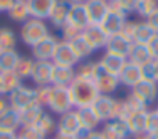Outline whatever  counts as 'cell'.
I'll return each instance as SVG.
<instances>
[{
    "instance_id": "47",
    "label": "cell",
    "mask_w": 158,
    "mask_h": 139,
    "mask_svg": "<svg viewBox=\"0 0 158 139\" xmlns=\"http://www.w3.org/2000/svg\"><path fill=\"white\" fill-rule=\"evenodd\" d=\"M146 46H148L150 52H152L153 59H158V34H155V35L152 37V40H150Z\"/></svg>"
},
{
    "instance_id": "56",
    "label": "cell",
    "mask_w": 158,
    "mask_h": 139,
    "mask_svg": "<svg viewBox=\"0 0 158 139\" xmlns=\"http://www.w3.org/2000/svg\"><path fill=\"white\" fill-rule=\"evenodd\" d=\"M3 94V91H2V77H0V96Z\"/></svg>"
},
{
    "instance_id": "30",
    "label": "cell",
    "mask_w": 158,
    "mask_h": 139,
    "mask_svg": "<svg viewBox=\"0 0 158 139\" xmlns=\"http://www.w3.org/2000/svg\"><path fill=\"white\" fill-rule=\"evenodd\" d=\"M19 59H20V55H19L15 49H12V50H0V72L14 70Z\"/></svg>"
},
{
    "instance_id": "13",
    "label": "cell",
    "mask_w": 158,
    "mask_h": 139,
    "mask_svg": "<svg viewBox=\"0 0 158 139\" xmlns=\"http://www.w3.org/2000/svg\"><path fill=\"white\" fill-rule=\"evenodd\" d=\"M131 46H133V44H131L128 39H125L121 34H114V35L108 37V42H106V47L104 49H106V52H110V54H113V55L128 59Z\"/></svg>"
},
{
    "instance_id": "28",
    "label": "cell",
    "mask_w": 158,
    "mask_h": 139,
    "mask_svg": "<svg viewBox=\"0 0 158 139\" xmlns=\"http://www.w3.org/2000/svg\"><path fill=\"white\" fill-rule=\"evenodd\" d=\"M0 77H2L3 96L12 94L14 91H17V89L22 85V79H19L15 74H14V70H10V72H0Z\"/></svg>"
},
{
    "instance_id": "37",
    "label": "cell",
    "mask_w": 158,
    "mask_h": 139,
    "mask_svg": "<svg viewBox=\"0 0 158 139\" xmlns=\"http://www.w3.org/2000/svg\"><path fill=\"white\" fill-rule=\"evenodd\" d=\"M37 127H39L46 136H49V134H52V133L54 134L57 133V122H56V119L52 117V114H47V112H44L42 117L39 119Z\"/></svg>"
},
{
    "instance_id": "22",
    "label": "cell",
    "mask_w": 158,
    "mask_h": 139,
    "mask_svg": "<svg viewBox=\"0 0 158 139\" xmlns=\"http://www.w3.org/2000/svg\"><path fill=\"white\" fill-rule=\"evenodd\" d=\"M76 114L79 117V122H81V127L89 129V131H98V127H99V124H101V119L98 117V114L94 112V109L91 106L76 109Z\"/></svg>"
},
{
    "instance_id": "21",
    "label": "cell",
    "mask_w": 158,
    "mask_h": 139,
    "mask_svg": "<svg viewBox=\"0 0 158 139\" xmlns=\"http://www.w3.org/2000/svg\"><path fill=\"white\" fill-rule=\"evenodd\" d=\"M19 129H20V116H19V111H15L12 107H7L0 114V131L17 133Z\"/></svg>"
},
{
    "instance_id": "2",
    "label": "cell",
    "mask_w": 158,
    "mask_h": 139,
    "mask_svg": "<svg viewBox=\"0 0 158 139\" xmlns=\"http://www.w3.org/2000/svg\"><path fill=\"white\" fill-rule=\"evenodd\" d=\"M49 27L46 25L44 20H39V18H29L27 22L22 24L20 29V39L25 46L34 47L37 42H40L42 39H46L49 35Z\"/></svg>"
},
{
    "instance_id": "34",
    "label": "cell",
    "mask_w": 158,
    "mask_h": 139,
    "mask_svg": "<svg viewBox=\"0 0 158 139\" xmlns=\"http://www.w3.org/2000/svg\"><path fill=\"white\" fill-rule=\"evenodd\" d=\"M15 44H17V37L12 29L9 27L0 29V50H12V49H15Z\"/></svg>"
},
{
    "instance_id": "40",
    "label": "cell",
    "mask_w": 158,
    "mask_h": 139,
    "mask_svg": "<svg viewBox=\"0 0 158 139\" xmlns=\"http://www.w3.org/2000/svg\"><path fill=\"white\" fill-rule=\"evenodd\" d=\"M52 85H37L35 87V104L40 107H47L49 99H51Z\"/></svg>"
},
{
    "instance_id": "3",
    "label": "cell",
    "mask_w": 158,
    "mask_h": 139,
    "mask_svg": "<svg viewBox=\"0 0 158 139\" xmlns=\"http://www.w3.org/2000/svg\"><path fill=\"white\" fill-rule=\"evenodd\" d=\"M47 107L57 116H62V114H66V112L73 111L74 104H73V99H71L69 87L52 85V92H51V99H49Z\"/></svg>"
},
{
    "instance_id": "15",
    "label": "cell",
    "mask_w": 158,
    "mask_h": 139,
    "mask_svg": "<svg viewBox=\"0 0 158 139\" xmlns=\"http://www.w3.org/2000/svg\"><path fill=\"white\" fill-rule=\"evenodd\" d=\"M81 35L88 40V44L93 47V50L104 49L106 47V42H108V37H110L99 25H88V27L82 30Z\"/></svg>"
},
{
    "instance_id": "20",
    "label": "cell",
    "mask_w": 158,
    "mask_h": 139,
    "mask_svg": "<svg viewBox=\"0 0 158 139\" xmlns=\"http://www.w3.org/2000/svg\"><path fill=\"white\" fill-rule=\"evenodd\" d=\"M71 7H73V3H71L69 0H57V2H56L54 9H52V14H51V17H49L51 24L54 25L56 29L62 27L67 22V15H69Z\"/></svg>"
},
{
    "instance_id": "10",
    "label": "cell",
    "mask_w": 158,
    "mask_h": 139,
    "mask_svg": "<svg viewBox=\"0 0 158 139\" xmlns=\"http://www.w3.org/2000/svg\"><path fill=\"white\" fill-rule=\"evenodd\" d=\"M116 101L114 97L111 96H106V94H99V97L94 101L93 104V109L98 114V117L101 119V122H106V121H111L114 117V107H116Z\"/></svg>"
},
{
    "instance_id": "31",
    "label": "cell",
    "mask_w": 158,
    "mask_h": 139,
    "mask_svg": "<svg viewBox=\"0 0 158 139\" xmlns=\"http://www.w3.org/2000/svg\"><path fill=\"white\" fill-rule=\"evenodd\" d=\"M155 35V32L152 30L146 22H136V27H135V35H133V44H148L152 40V37Z\"/></svg>"
},
{
    "instance_id": "45",
    "label": "cell",
    "mask_w": 158,
    "mask_h": 139,
    "mask_svg": "<svg viewBox=\"0 0 158 139\" xmlns=\"http://www.w3.org/2000/svg\"><path fill=\"white\" fill-rule=\"evenodd\" d=\"M135 27H136V22H131V20H126L125 25H123L121 29V35L125 37V39H128L131 44H133V35H135Z\"/></svg>"
},
{
    "instance_id": "9",
    "label": "cell",
    "mask_w": 158,
    "mask_h": 139,
    "mask_svg": "<svg viewBox=\"0 0 158 139\" xmlns=\"http://www.w3.org/2000/svg\"><path fill=\"white\" fill-rule=\"evenodd\" d=\"M93 82H94V85H96L98 91H99V94H106V96H110L111 92H116V89L119 87V79L116 76H113V74H110V72H106L101 66H99V69H98Z\"/></svg>"
},
{
    "instance_id": "27",
    "label": "cell",
    "mask_w": 158,
    "mask_h": 139,
    "mask_svg": "<svg viewBox=\"0 0 158 139\" xmlns=\"http://www.w3.org/2000/svg\"><path fill=\"white\" fill-rule=\"evenodd\" d=\"M7 14H9L10 20H14V22H19V24L27 22L29 18H31V12H29L27 0H15Z\"/></svg>"
},
{
    "instance_id": "23",
    "label": "cell",
    "mask_w": 158,
    "mask_h": 139,
    "mask_svg": "<svg viewBox=\"0 0 158 139\" xmlns=\"http://www.w3.org/2000/svg\"><path fill=\"white\" fill-rule=\"evenodd\" d=\"M126 62H128V59L113 55V54H110V52H104V55L101 57V61H99V66L103 67L106 72H110V74H113V76L118 77Z\"/></svg>"
},
{
    "instance_id": "5",
    "label": "cell",
    "mask_w": 158,
    "mask_h": 139,
    "mask_svg": "<svg viewBox=\"0 0 158 139\" xmlns=\"http://www.w3.org/2000/svg\"><path fill=\"white\" fill-rule=\"evenodd\" d=\"M9 104H10V107L19 112L22 109L35 104V89L27 87V85H20L17 91L9 94Z\"/></svg>"
},
{
    "instance_id": "51",
    "label": "cell",
    "mask_w": 158,
    "mask_h": 139,
    "mask_svg": "<svg viewBox=\"0 0 158 139\" xmlns=\"http://www.w3.org/2000/svg\"><path fill=\"white\" fill-rule=\"evenodd\" d=\"M88 139H103V137H101L99 131H93V133L89 134V137H88Z\"/></svg>"
},
{
    "instance_id": "19",
    "label": "cell",
    "mask_w": 158,
    "mask_h": 139,
    "mask_svg": "<svg viewBox=\"0 0 158 139\" xmlns=\"http://www.w3.org/2000/svg\"><path fill=\"white\" fill-rule=\"evenodd\" d=\"M67 24L76 27L81 32L88 27L89 20H88V14H86L84 3H73V7L69 10V15H67Z\"/></svg>"
},
{
    "instance_id": "55",
    "label": "cell",
    "mask_w": 158,
    "mask_h": 139,
    "mask_svg": "<svg viewBox=\"0 0 158 139\" xmlns=\"http://www.w3.org/2000/svg\"><path fill=\"white\" fill-rule=\"evenodd\" d=\"M71 3H86L88 0H69Z\"/></svg>"
},
{
    "instance_id": "36",
    "label": "cell",
    "mask_w": 158,
    "mask_h": 139,
    "mask_svg": "<svg viewBox=\"0 0 158 139\" xmlns=\"http://www.w3.org/2000/svg\"><path fill=\"white\" fill-rule=\"evenodd\" d=\"M99 69V64L98 62H84L79 66V69L76 70V77H81V79H86V81H93Z\"/></svg>"
},
{
    "instance_id": "35",
    "label": "cell",
    "mask_w": 158,
    "mask_h": 139,
    "mask_svg": "<svg viewBox=\"0 0 158 139\" xmlns=\"http://www.w3.org/2000/svg\"><path fill=\"white\" fill-rule=\"evenodd\" d=\"M79 35H81V30H77L76 27L69 25L67 22L62 25V27H59L57 34H56V37H57L59 40H62V42H73V40L77 39Z\"/></svg>"
},
{
    "instance_id": "26",
    "label": "cell",
    "mask_w": 158,
    "mask_h": 139,
    "mask_svg": "<svg viewBox=\"0 0 158 139\" xmlns=\"http://www.w3.org/2000/svg\"><path fill=\"white\" fill-rule=\"evenodd\" d=\"M42 114H44V107H40L39 104H32V106L22 109L19 112V116H20V127L37 126V122L42 117Z\"/></svg>"
},
{
    "instance_id": "46",
    "label": "cell",
    "mask_w": 158,
    "mask_h": 139,
    "mask_svg": "<svg viewBox=\"0 0 158 139\" xmlns=\"http://www.w3.org/2000/svg\"><path fill=\"white\" fill-rule=\"evenodd\" d=\"M146 24L152 27V30L155 32V34H158V10H155V12L152 14L150 17H146Z\"/></svg>"
},
{
    "instance_id": "6",
    "label": "cell",
    "mask_w": 158,
    "mask_h": 139,
    "mask_svg": "<svg viewBox=\"0 0 158 139\" xmlns=\"http://www.w3.org/2000/svg\"><path fill=\"white\" fill-rule=\"evenodd\" d=\"M84 9L88 14L89 25H99L110 12V2L108 0H88L84 3Z\"/></svg>"
},
{
    "instance_id": "49",
    "label": "cell",
    "mask_w": 158,
    "mask_h": 139,
    "mask_svg": "<svg viewBox=\"0 0 158 139\" xmlns=\"http://www.w3.org/2000/svg\"><path fill=\"white\" fill-rule=\"evenodd\" d=\"M7 107H10V104H9V97L2 94V96H0V114H2V112L5 111Z\"/></svg>"
},
{
    "instance_id": "17",
    "label": "cell",
    "mask_w": 158,
    "mask_h": 139,
    "mask_svg": "<svg viewBox=\"0 0 158 139\" xmlns=\"http://www.w3.org/2000/svg\"><path fill=\"white\" fill-rule=\"evenodd\" d=\"M57 0H27L29 3V12L32 18H39V20H46L51 17L52 9H54Z\"/></svg>"
},
{
    "instance_id": "57",
    "label": "cell",
    "mask_w": 158,
    "mask_h": 139,
    "mask_svg": "<svg viewBox=\"0 0 158 139\" xmlns=\"http://www.w3.org/2000/svg\"><path fill=\"white\" fill-rule=\"evenodd\" d=\"M155 111H156V112H158V102H156V109H155Z\"/></svg>"
},
{
    "instance_id": "53",
    "label": "cell",
    "mask_w": 158,
    "mask_h": 139,
    "mask_svg": "<svg viewBox=\"0 0 158 139\" xmlns=\"http://www.w3.org/2000/svg\"><path fill=\"white\" fill-rule=\"evenodd\" d=\"M153 66H155V79L158 82V59H153Z\"/></svg>"
},
{
    "instance_id": "14",
    "label": "cell",
    "mask_w": 158,
    "mask_h": 139,
    "mask_svg": "<svg viewBox=\"0 0 158 139\" xmlns=\"http://www.w3.org/2000/svg\"><path fill=\"white\" fill-rule=\"evenodd\" d=\"M76 79V69L74 67H66V66H56L52 67L51 74V85L57 87H69L71 82Z\"/></svg>"
},
{
    "instance_id": "8",
    "label": "cell",
    "mask_w": 158,
    "mask_h": 139,
    "mask_svg": "<svg viewBox=\"0 0 158 139\" xmlns=\"http://www.w3.org/2000/svg\"><path fill=\"white\" fill-rule=\"evenodd\" d=\"M59 39L56 37V34H49L46 39H42L40 42H37L32 47V55L35 61H51L52 55H54L56 49H57Z\"/></svg>"
},
{
    "instance_id": "1",
    "label": "cell",
    "mask_w": 158,
    "mask_h": 139,
    "mask_svg": "<svg viewBox=\"0 0 158 139\" xmlns=\"http://www.w3.org/2000/svg\"><path fill=\"white\" fill-rule=\"evenodd\" d=\"M71 99H73L74 107H89L94 104V101L99 97V91L96 89L93 81H86V79L76 77L69 85Z\"/></svg>"
},
{
    "instance_id": "4",
    "label": "cell",
    "mask_w": 158,
    "mask_h": 139,
    "mask_svg": "<svg viewBox=\"0 0 158 139\" xmlns=\"http://www.w3.org/2000/svg\"><path fill=\"white\" fill-rule=\"evenodd\" d=\"M126 22V14L123 10H119L116 7L114 2H110V12L104 17V20L99 24V27L103 29L108 35H114V34H119Z\"/></svg>"
},
{
    "instance_id": "25",
    "label": "cell",
    "mask_w": 158,
    "mask_h": 139,
    "mask_svg": "<svg viewBox=\"0 0 158 139\" xmlns=\"http://www.w3.org/2000/svg\"><path fill=\"white\" fill-rule=\"evenodd\" d=\"M128 61L136 64V66H145V64L153 61V55L150 52L148 46H145V44H133L130 54H128Z\"/></svg>"
},
{
    "instance_id": "38",
    "label": "cell",
    "mask_w": 158,
    "mask_h": 139,
    "mask_svg": "<svg viewBox=\"0 0 158 139\" xmlns=\"http://www.w3.org/2000/svg\"><path fill=\"white\" fill-rule=\"evenodd\" d=\"M155 10H158V0H138L135 12L140 17H150Z\"/></svg>"
},
{
    "instance_id": "32",
    "label": "cell",
    "mask_w": 158,
    "mask_h": 139,
    "mask_svg": "<svg viewBox=\"0 0 158 139\" xmlns=\"http://www.w3.org/2000/svg\"><path fill=\"white\" fill-rule=\"evenodd\" d=\"M34 59H29V57H20L14 67V74L19 77V79H31L32 76V69H34Z\"/></svg>"
},
{
    "instance_id": "11",
    "label": "cell",
    "mask_w": 158,
    "mask_h": 139,
    "mask_svg": "<svg viewBox=\"0 0 158 139\" xmlns=\"http://www.w3.org/2000/svg\"><path fill=\"white\" fill-rule=\"evenodd\" d=\"M51 61H52V64H56V66H66V67H74L79 62L76 54H74V50H73V47H71V44L62 42V40H59L57 49H56V52H54Z\"/></svg>"
},
{
    "instance_id": "18",
    "label": "cell",
    "mask_w": 158,
    "mask_h": 139,
    "mask_svg": "<svg viewBox=\"0 0 158 139\" xmlns=\"http://www.w3.org/2000/svg\"><path fill=\"white\" fill-rule=\"evenodd\" d=\"M119 84L126 85V87H131L133 89L135 85L138 84V82L141 81V70H140V66H136V64L130 62L128 61L125 64V67L121 69V72H119Z\"/></svg>"
},
{
    "instance_id": "48",
    "label": "cell",
    "mask_w": 158,
    "mask_h": 139,
    "mask_svg": "<svg viewBox=\"0 0 158 139\" xmlns=\"http://www.w3.org/2000/svg\"><path fill=\"white\" fill-rule=\"evenodd\" d=\"M15 0H0V12H9V9L12 7V3Z\"/></svg>"
},
{
    "instance_id": "33",
    "label": "cell",
    "mask_w": 158,
    "mask_h": 139,
    "mask_svg": "<svg viewBox=\"0 0 158 139\" xmlns=\"http://www.w3.org/2000/svg\"><path fill=\"white\" fill-rule=\"evenodd\" d=\"M108 127L116 134L119 139H130L131 133H130V127H128V122L123 121V119H111V121L104 122Z\"/></svg>"
},
{
    "instance_id": "39",
    "label": "cell",
    "mask_w": 158,
    "mask_h": 139,
    "mask_svg": "<svg viewBox=\"0 0 158 139\" xmlns=\"http://www.w3.org/2000/svg\"><path fill=\"white\" fill-rule=\"evenodd\" d=\"M17 139H47V136L37 126H25L17 131Z\"/></svg>"
},
{
    "instance_id": "16",
    "label": "cell",
    "mask_w": 158,
    "mask_h": 139,
    "mask_svg": "<svg viewBox=\"0 0 158 139\" xmlns=\"http://www.w3.org/2000/svg\"><path fill=\"white\" fill-rule=\"evenodd\" d=\"M54 64L52 61H35L31 79L35 85H51V74Z\"/></svg>"
},
{
    "instance_id": "41",
    "label": "cell",
    "mask_w": 158,
    "mask_h": 139,
    "mask_svg": "<svg viewBox=\"0 0 158 139\" xmlns=\"http://www.w3.org/2000/svg\"><path fill=\"white\" fill-rule=\"evenodd\" d=\"M125 101L128 102V106L131 107L133 114H135V112H140V111H148V106H146V104L143 102L141 99H138V97L135 96V94H131V92H130V96H128Z\"/></svg>"
},
{
    "instance_id": "12",
    "label": "cell",
    "mask_w": 158,
    "mask_h": 139,
    "mask_svg": "<svg viewBox=\"0 0 158 139\" xmlns=\"http://www.w3.org/2000/svg\"><path fill=\"white\" fill-rule=\"evenodd\" d=\"M81 129V122L76 114V109L59 116L57 119V133L64 136H76V133Z\"/></svg>"
},
{
    "instance_id": "54",
    "label": "cell",
    "mask_w": 158,
    "mask_h": 139,
    "mask_svg": "<svg viewBox=\"0 0 158 139\" xmlns=\"http://www.w3.org/2000/svg\"><path fill=\"white\" fill-rule=\"evenodd\" d=\"M146 139H158V134H148L146 133Z\"/></svg>"
},
{
    "instance_id": "7",
    "label": "cell",
    "mask_w": 158,
    "mask_h": 139,
    "mask_svg": "<svg viewBox=\"0 0 158 139\" xmlns=\"http://www.w3.org/2000/svg\"><path fill=\"white\" fill-rule=\"evenodd\" d=\"M131 94L141 99L146 106L150 104H155L158 101V82L156 81H141L131 89Z\"/></svg>"
},
{
    "instance_id": "24",
    "label": "cell",
    "mask_w": 158,
    "mask_h": 139,
    "mask_svg": "<svg viewBox=\"0 0 158 139\" xmlns=\"http://www.w3.org/2000/svg\"><path fill=\"white\" fill-rule=\"evenodd\" d=\"M148 116H150V111H140V112H135V114L126 121L128 127H130L131 137H133V136H140V134H146Z\"/></svg>"
},
{
    "instance_id": "58",
    "label": "cell",
    "mask_w": 158,
    "mask_h": 139,
    "mask_svg": "<svg viewBox=\"0 0 158 139\" xmlns=\"http://www.w3.org/2000/svg\"><path fill=\"white\" fill-rule=\"evenodd\" d=\"M108 2H114V0H108Z\"/></svg>"
},
{
    "instance_id": "42",
    "label": "cell",
    "mask_w": 158,
    "mask_h": 139,
    "mask_svg": "<svg viewBox=\"0 0 158 139\" xmlns=\"http://www.w3.org/2000/svg\"><path fill=\"white\" fill-rule=\"evenodd\" d=\"M141 70V79L143 81H156L155 79V66H153V61L145 64V66H140Z\"/></svg>"
},
{
    "instance_id": "50",
    "label": "cell",
    "mask_w": 158,
    "mask_h": 139,
    "mask_svg": "<svg viewBox=\"0 0 158 139\" xmlns=\"http://www.w3.org/2000/svg\"><path fill=\"white\" fill-rule=\"evenodd\" d=\"M0 139H17V133H7V131H0Z\"/></svg>"
},
{
    "instance_id": "52",
    "label": "cell",
    "mask_w": 158,
    "mask_h": 139,
    "mask_svg": "<svg viewBox=\"0 0 158 139\" xmlns=\"http://www.w3.org/2000/svg\"><path fill=\"white\" fill-rule=\"evenodd\" d=\"M52 139H74V136H64V134H59V133H56L54 134V137Z\"/></svg>"
},
{
    "instance_id": "29",
    "label": "cell",
    "mask_w": 158,
    "mask_h": 139,
    "mask_svg": "<svg viewBox=\"0 0 158 139\" xmlns=\"http://www.w3.org/2000/svg\"><path fill=\"white\" fill-rule=\"evenodd\" d=\"M82 34V32H81ZM71 44V47H73V50H74V54H76V57H77V61H84V59H88L89 55L93 54V47L88 44V40L84 39L82 35H79L77 39H74L73 42H69Z\"/></svg>"
},
{
    "instance_id": "43",
    "label": "cell",
    "mask_w": 158,
    "mask_h": 139,
    "mask_svg": "<svg viewBox=\"0 0 158 139\" xmlns=\"http://www.w3.org/2000/svg\"><path fill=\"white\" fill-rule=\"evenodd\" d=\"M146 133L148 134H158V112L150 111L148 124H146Z\"/></svg>"
},
{
    "instance_id": "44",
    "label": "cell",
    "mask_w": 158,
    "mask_h": 139,
    "mask_svg": "<svg viewBox=\"0 0 158 139\" xmlns=\"http://www.w3.org/2000/svg\"><path fill=\"white\" fill-rule=\"evenodd\" d=\"M136 2L138 0H114L116 7H118L119 10H123L126 15L130 12H135V9H136Z\"/></svg>"
}]
</instances>
